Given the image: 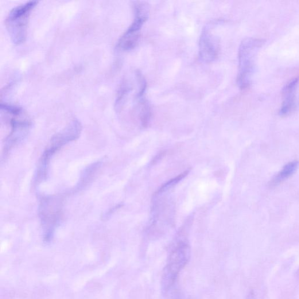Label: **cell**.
<instances>
[{"label": "cell", "instance_id": "11", "mask_svg": "<svg viewBox=\"0 0 299 299\" xmlns=\"http://www.w3.org/2000/svg\"><path fill=\"white\" fill-rule=\"evenodd\" d=\"M247 299H253V298H252V296H251V295H250V296H248Z\"/></svg>", "mask_w": 299, "mask_h": 299}, {"label": "cell", "instance_id": "10", "mask_svg": "<svg viewBox=\"0 0 299 299\" xmlns=\"http://www.w3.org/2000/svg\"><path fill=\"white\" fill-rule=\"evenodd\" d=\"M0 109L13 115H19L23 112V109L21 107L7 103H0Z\"/></svg>", "mask_w": 299, "mask_h": 299}, {"label": "cell", "instance_id": "9", "mask_svg": "<svg viewBox=\"0 0 299 299\" xmlns=\"http://www.w3.org/2000/svg\"><path fill=\"white\" fill-rule=\"evenodd\" d=\"M298 165L299 163L297 161H293L287 163V164L283 167L281 172L277 175V176H275L274 178V180L272 181V184L277 185L288 179L289 178L292 176L296 172Z\"/></svg>", "mask_w": 299, "mask_h": 299}, {"label": "cell", "instance_id": "1", "mask_svg": "<svg viewBox=\"0 0 299 299\" xmlns=\"http://www.w3.org/2000/svg\"><path fill=\"white\" fill-rule=\"evenodd\" d=\"M191 252L187 240L180 238L174 241L162 273L161 286L163 294L168 296L173 290L181 272L189 261Z\"/></svg>", "mask_w": 299, "mask_h": 299}, {"label": "cell", "instance_id": "4", "mask_svg": "<svg viewBox=\"0 0 299 299\" xmlns=\"http://www.w3.org/2000/svg\"><path fill=\"white\" fill-rule=\"evenodd\" d=\"M133 10L134 20L116 45L118 51L129 52L137 47L143 26L148 19L150 9L146 2H135Z\"/></svg>", "mask_w": 299, "mask_h": 299}, {"label": "cell", "instance_id": "6", "mask_svg": "<svg viewBox=\"0 0 299 299\" xmlns=\"http://www.w3.org/2000/svg\"><path fill=\"white\" fill-rule=\"evenodd\" d=\"M11 130L6 141V155L13 148L14 146L18 145L28 136L32 127V123L28 120L13 119L11 120Z\"/></svg>", "mask_w": 299, "mask_h": 299}, {"label": "cell", "instance_id": "8", "mask_svg": "<svg viewBox=\"0 0 299 299\" xmlns=\"http://www.w3.org/2000/svg\"><path fill=\"white\" fill-rule=\"evenodd\" d=\"M298 79H294L289 81L283 90V101L279 110L281 115H286L292 111L296 99Z\"/></svg>", "mask_w": 299, "mask_h": 299}, {"label": "cell", "instance_id": "5", "mask_svg": "<svg viewBox=\"0 0 299 299\" xmlns=\"http://www.w3.org/2000/svg\"><path fill=\"white\" fill-rule=\"evenodd\" d=\"M219 21L209 23L202 31L199 41V56L204 63L215 61L219 53V40L217 28Z\"/></svg>", "mask_w": 299, "mask_h": 299}, {"label": "cell", "instance_id": "3", "mask_svg": "<svg viewBox=\"0 0 299 299\" xmlns=\"http://www.w3.org/2000/svg\"><path fill=\"white\" fill-rule=\"evenodd\" d=\"M38 1H29L11 10L6 19V26L11 41L21 45L25 41L30 13L36 7Z\"/></svg>", "mask_w": 299, "mask_h": 299}, {"label": "cell", "instance_id": "12", "mask_svg": "<svg viewBox=\"0 0 299 299\" xmlns=\"http://www.w3.org/2000/svg\"><path fill=\"white\" fill-rule=\"evenodd\" d=\"M177 299H182V298H177Z\"/></svg>", "mask_w": 299, "mask_h": 299}, {"label": "cell", "instance_id": "2", "mask_svg": "<svg viewBox=\"0 0 299 299\" xmlns=\"http://www.w3.org/2000/svg\"><path fill=\"white\" fill-rule=\"evenodd\" d=\"M261 45L262 41L255 38H246L241 43L237 78L241 90H246L251 84L255 71L256 56Z\"/></svg>", "mask_w": 299, "mask_h": 299}, {"label": "cell", "instance_id": "7", "mask_svg": "<svg viewBox=\"0 0 299 299\" xmlns=\"http://www.w3.org/2000/svg\"><path fill=\"white\" fill-rule=\"evenodd\" d=\"M82 131V125L78 119H75L63 130L58 132L51 139L50 143L61 148L66 144L78 139Z\"/></svg>", "mask_w": 299, "mask_h": 299}]
</instances>
